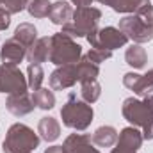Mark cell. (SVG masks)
Returning a JSON list of instances; mask_svg holds the SVG:
<instances>
[{"mask_svg": "<svg viewBox=\"0 0 153 153\" xmlns=\"http://www.w3.org/2000/svg\"><path fill=\"white\" fill-rule=\"evenodd\" d=\"M143 132H139L135 126H126L117 135L116 148H112L111 153H137L143 146Z\"/></svg>", "mask_w": 153, "mask_h": 153, "instance_id": "cell-10", "label": "cell"}, {"mask_svg": "<svg viewBox=\"0 0 153 153\" xmlns=\"http://www.w3.org/2000/svg\"><path fill=\"white\" fill-rule=\"evenodd\" d=\"M52 4L48 0H30L27 5V11L32 18H46L50 14Z\"/></svg>", "mask_w": 153, "mask_h": 153, "instance_id": "cell-24", "label": "cell"}, {"mask_svg": "<svg viewBox=\"0 0 153 153\" xmlns=\"http://www.w3.org/2000/svg\"><path fill=\"white\" fill-rule=\"evenodd\" d=\"M132 91H134L135 94H139V96H148V94H152V91H153V70H150L146 75L139 76V80H137V84L134 85Z\"/></svg>", "mask_w": 153, "mask_h": 153, "instance_id": "cell-25", "label": "cell"}, {"mask_svg": "<svg viewBox=\"0 0 153 153\" xmlns=\"http://www.w3.org/2000/svg\"><path fill=\"white\" fill-rule=\"evenodd\" d=\"M0 4H2V0H0Z\"/></svg>", "mask_w": 153, "mask_h": 153, "instance_id": "cell-32", "label": "cell"}, {"mask_svg": "<svg viewBox=\"0 0 153 153\" xmlns=\"http://www.w3.org/2000/svg\"><path fill=\"white\" fill-rule=\"evenodd\" d=\"M102 20V11L96 7H76L71 20L62 25V32L70 38H87L93 30L98 29Z\"/></svg>", "mask_w": 153, "mask_h": 153, "instance_id": "cell-4", "label": "cell"}, {"mask_svg": "<svg viewBox=\"0 0 153 153\" xmlns=\"http://www.w3.org/2000/svg\"><path fill=\"white\" fill-rule=\"evenodd\" d=\"M29 2H30V0H2L0 7L5 9V11L11 13V14H16V13H22L23 9H27Z\"/></svg>", "mask_w": 153, "mask_h": 153, "instance_id": "cell-27", "label": "cell"}, {"mask_svg": "<svg viewBox=\"0 0 153 153\" xmlns=\"http://www.w3.org/2000/svg\"><path fill=\"white\" fill-rule=\"evenodd\" d=\"M32 102L38 109L43 111H50L53 109L55 105V94L50 91V89H45V87H39L36 91H32Z\"/></svg>", "mask_w": 153, "mask_h": 153, "instance_id": "cell-21", "label": "cell"}, {"mask_svg": "<svg viewBox=\"0 0 153 153\" xmlns=\"http://www.w3.org/2000/svg\"><path fill=\"white\" fill-rule=\"evenodd\" d=\"M50 59V38H38L27 50V61L30 64H43Z\"/></svg>", "mask_w": 153, "mask_h": 153, "instance_id": "cell-14", "label": "cell"}, {"mask_svg": "<svg viewBox=\"0 0 153 153\" xmlns=\"http://www.w3.org/2000/svg\"><path fill=\"white\" fill-rule=\"evenodd\" d=\"M45 153H66V152H64L62 146H50V148L45 150Z\"/></svg>", "mask_w": 153, "mask_h": 153, "instance_id": "cell-31", "label": "cell"}, {"mask_svg": "<svg viewBox=\"0 0 153 153\" xmlns=\"http://www.w3.org/2000/svg\"><path fill=\"white\" fill-rule=\"evenodd\" d=\"M43 80H45V71H43L41 64H29V68H27V84H29V87L32 91H36V89L41 87Z\"/></svg>", "mask_w": 153, "mask_h": 153, "instance_id": "cell-23", "label": "cell"}, {"mask_svg": "<svg viewBox=\"0 0 153 153\" xmlns=\"http://www.w3.org/2000/svg\"><path fill=\"white\" fill-rule=\"evenodd\" d=\"M100 4L109 5L116 13H126V14H134L141 5H144L150 0H98Z\"/></svg>", "mask_w": 153, "mask_h": 153, "instance_id": "cell-19", "label": "cell"}, {"mask_svg": "<svg viewBox=\"0 0 153 153\" xmlns=\"http://www.w3.org/2000/svg\"><path fill=\"white\" fill-rule=\"evenodd\" d=\"M61 117H62V125L73 130H87L89 125L93 123L94 111L91 107V103H85L84 100H78L76 94H70L66 103L61 109Z\"/></svg>", "mask_w": 153, "mask_h": 153, "instance_id": "cell-3", "label": "cell"}, {"mask_svg": "<svg viewBox=\"0 0 153 153\" xmlns=\"http://www.w3.org/2000/svg\"><path fill=\"white\" fill-rule=\"evenodd\" d=\"M125 61H126V64L132 66L134 70H141V68L146 66V61H148L146 50H144L141 45L134 43L132 46L126 48V52H125Z\"/></svg>", "mask_w": 153, "mask_h": 153, "instance_id": "cell-18", "label": "cell"}, {"mask_svg": "<svg viewBox=\"0 0 153 153\" xmlns=\"http://www.w3.org/2000/svg\"><path fill=\"white\" fill-rule=\"evenodd\" d=\"M9 25H11V13H7L5 9L0 7V30L9 29Z\"/></svg>", "mask_w": 153, "mask_h": 153, "instance_id": "cell-29", "label": "cell"}, {"mask_svg": "<svg viewBox=\"0 0 153 153\" xmlns=\"http://www.w3.org/2000/svg\"><path fill=\"white\" fill-rule=\"evenodd\" d=\"M117 130H116L114 126H100V128H96L94 130V134H93V137H91V141H93V144L94 146H98V148H111V146H114L116 141H117Z\"/></svg>", "mask_w": 153, "mask_h": 153, "instance_id": "cell-17", "label": "cell"}, {"mask_svg": "<svg viewBox=\"0 0 153 153\" xmlns=\"http://www.w3.org/2000/svg\"><path fill=\"white\" fill-rule=\"evenodd\" d=\"M76 82H80V68L78 62L57 66V70L50 75V87L52 91H64L68 87H73Z\"/></svg>", "mask_w": 153, "mask_h": 153, "instance_id": "cell-9", "label": "cell"}, {"mask_svg": "<svg viewBox=\"0 0 153 153\" xmlns=\"http://www.w3.org/2000/svg\"><path fill=\"white\" fill-rule=\"evenodd\" d=\"M73 5H76V7H89L94 0H70Z\"/></svg>", "mask_w": 153, "mask_h": 153, "instance_id": "cell-30", "label": "cell"}, {"mask_svg": "<svg viewBox=\"0 0 153 153\" xmlns=\"http://www.w3.org/2000/svg\"><path fill=\"white\" fill-rule=\"evenodd\" d=\"M82 59V46L64 32H57L50 38V62L55 66L73 64Z\"/></svg>", "mask_w": 153, "mask_h": 153, "instance_id": "cell-5", "label": "cell"}, {"mask_svg": "<svg viewBox=\"0 0 153 153\" xmlns=\"http://www.w3.org/2000/svg\"><path fill=\"white\" fill-rule=\"evenodd\" d=\"M121 112L128 123L143 128V139H153V94L144 96V100L126 98Z\"/></svg>", "mask_w": 153, "mask_h": 153, "instance_id": "cell-1", "label": "cell"}, {"mask_svg": "<svg viewBox=\"0 0 153 153\" xmlns=\"http://www.w3.org/2000/svg\"><path fill=\"white\" fill-rule=\"evenodd\" d=\"M38 134L41 139H45L46 143H53L59 135H61V125L55 117H41L38 125Z\"/></svg>", "mask_w": 153, "mask_h": 153, "instance_id": "cell-16", "label": "cell"}, {"mask_svg": "<svg viewBox=\"0 0 153 153\" xmlns=\"http://www.w3.org/2000/svg\"><path fill=\"white\" fill-rule=\"evenodd\" d=\"M39 139L41 137L30 126L23 123H14L5 134L2 150L4 153H32L39 146Z\"/></svg>", "mask_w": 153, "mask_h": 153, "instance_id": "cell-2", "label": "cell"}, {"mask_svg": "<svg viewBox=\"0 0 153 153\" xmlns=\"http://www.w3.org/2000/svg\"><path fill=\"white\" fill-rule=\"evenodd\" d=\"M128 39H132L134 43L137 45H143V43H148L153 39V27L148 25L141 16H137L135 13L134 14H128L125 16L123 20H119V27H117Z\"/></svg>", "mask_w": 153, "mask_h": 153, "instance_id": "cell-6", "label": "cell"}, {"mask_svg": "<svg viewBox=\"0 0 153 153\" xmlns=\"http://www.w3.org/2000/svg\"><path fill=\"white\" fill-rule=\"evenodd\" d=\"M102 94V85L96 78L80 82V96L85 103H94Z\"/></svg>", "mask_w": 153, "mask_h": 153, "instance_id": "cell-20", "label": "cell"}, {"mask_svg": "<svg viewBox=\"0 0 153 153\" xmlns=\"http://www.w3.org/2000/svg\"><path fill=\"white\" fill-rule=\"evenodd\" d=\"M71 16H73V7H71L70 2L57 0L55 4H52L50 14H48V18H50L52 23H55V25H66L71 20Z\"/></svg>", "mask_w": 153, "mask_h": 153, "instance_id": "cell-15", "label": "cell"}, {"mask_svg": "<svg viewBox=\"0 0 153 153\" xmlns=\"http://www.w3.org/2000/svg\"><path fill=\"white\" fill-rule=\"evenodd\" d=\"M66 153H100L94 146L89 135L85 134H71L66 137L64 144H62Z\"/></svg>", "mask_w": 153, "mask_h": 153, "instance_id": "cell-12", "label": "cell"}, {"mask_svg": "<svg viewBox=\"0 0 153 153\" xmlns=\"http://www.w3.org/2000/svg\"><path fill=\"white\" fill-rule=\"evenodd\" d=\"M5 107L14 116H27L34 111L36 105L32 102V96H29L27 93H20V94H9Z\"/></svg>", "mask_w": 153, "mask_h": 153, "instance_id": "cell-13", "label": "cell"}, {"mask_svg": "<svg viewBox=\"0 0 153 153\" xmlns=\"http://www.w3.org/2000/svg\"><path fill=\"white\" fill-rule=\"evenodd\" d=\"M27 76L16 64H0V93L5 94H20L27 93Z\"/></svg>", "mask_w": 153, "mask_h": 153, "instance_id": "cell-8", "label": "cell"}, {"mask_svg": "<svg viewBox=\"0 0 153 153\" xmlns=\"http://www.w3.org/2000/svg\"><path fill=\"white\" fill-rule=\"evenodd\" d=\"M87 41L91 45V48H103V50H109L112 52L116 48H121L128 43V38L116 27H105V29H96L93 30Z\"/></svg>", "mask_w": 153, "mask_h": 153, "instance_id": "cell-7", "label": "cell"}, {"mask_svg": "<svg viewBox=\"0 0 153 153\" xmlns=\"http://www.w3.org/2000/svg\"><path fill=\"white\" fill-rule=\"evenodd\" d=\"M139 76H141L139 73H134V71L125 73V75H123V85H125V87H128V89H134V85L137 84Z\"/></svg>", "mask_w": 153, "mask_h": 153, "instance_id": "cell-28", "label": "cell"}, {"mask_svg": "<svg viewBox=\"0 0 153 153\" xmlns=\"http://www.w3.org/2000/svg\"><path fill=\"white\" fill-rule=\"evenodd\" d=\"M84 57H85L87 61L94 62V64H100V62H103V61L111 59V57H112V52L103 50V48H89V52H87Z\"/></svg>", "mask_w": 153, "mask_h": 153, "instance_id": "cell-26", "label": "cell"}, {"mask_svg": "<svg viewBox=\"0 0 153 153\" xmlns=\"http://www.w3.org/2000/svg\"><path fill=\"white\" fill-rule=\"evenodd\" d=\"M0 59L4 64H20L23 59H27V46L22 45L20 41L16 39H7L4 45H2V50H0Z\"/></svg>", "mask_w": 153, "mask_h": 153, "instance_id": "cell-11", "label": "cell"}, {"mask_svg": "<svg viewBox=\"0 0 153 153\" xmlns=\"http://www.w3.org/2000/svg\"><path fill=\"white\" fill-rule=\"evenodd\" d=\"M14 39L20 41L22 45H25L29 50V46L38 39V30L32 23H20L14 30Z\"/></svg>", "mask_w": 153, "mask_h": 153, "instance_id": "cell-22", "label": "cell"}]
</instances>
